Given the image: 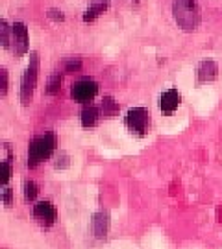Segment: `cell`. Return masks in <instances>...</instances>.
Instances as JSON below:
<instances>
[{
  "label": "cell",
  "instance_id": "2e32d148",
  "mask_svg": "<svg viewBox=\"0 0 222 249\" xmlns=\"http://www.w3.org/2000/svg\"><path fill=\"white\" fill-rule=\"evenodd\" d=\"M0 34H2V45L6 46V48H9L11 46V28L8 26L6 20L0 22Z\"/></svg>",
  "mask_w": 222,
  "mask_h": 249
},
{
  "label": "cell",
  "instance_id": "8fae6325",
  "mask_svg": "<svg viewBox=\"0 0 222 249\" xmlns=\"http://www.w3.org/2000/svg\"><path fill=\"white\" fill-rule=\"evenodd\" d=\"M107 6H109V0H97V2H93L91 8L83 13V22H93L98 15H102L106 11Z\"/></svg>",
  "mask_w": 222,
  "mask_h": 249
},
{
  "label": "cell",
  "instance_id": "30bf717a",
  "mask_svg": "<svg viewBox=\"0 0 222 249\" xmlns=\"http://www.w3.org/2000/svg\"><path fill=\"white\" fill-rule=\"evenodd\" d=\"M217 74H219V67L211 59H205L196 67V76H198V81H202V83L213 81L217 78Z\"/></svg>",
  "mask_w": 222,
  "mask_h": 249
},
{
  "label": "cell",
  "instance_id": "4fadbf2b",
  "mask_svg": "<svg viewBox=\"0 0 222 249\" xmlns=\"http://www.w3.org/2000/svg\"><path fill=\"white\" fill-rule=\"evenodd\" d=\"M100 109H102V115L106 116V118H113V116H117V113H119V104L115 102L113 96H106V98L102 100Z\"/></svg>",
  "mask_w": 222,
  "mask_h": 249
},
{
  "label": "cell",
  "instance_id": "5bb4252c",
  "mask_svg": "<svg viewBox=\"0 0 222 249\" xmlns=\"http://www.w3.org/2000/svg\"><path fill=\"white\" fill-rule=\"evenodd\" d=\"M60 89H61V74L56 72V74L50 76V80H48V83H46V94L54 96V94L60 92Z\"/></svg>",
  "mask_w": 222,
  "mask_h": 249
},
{
  "label": "cell",
  "instance_id": "5b68a950",
  "mask_svg": "<svg viewBox=\"0 0 222 249\" xmlns=\"http://www.w3.org/2000/svg\"><path fill=\"white\" fill-rule=\"evenodd\" d=\"M98 92V83L91 78H81V80H76L71 85V96L76 102H81V104H87L91 100L97 96Z\"/></svg>",
  "mask_w": 222,
  "mask_h": 249
},
{
  "label": "cell",
  "instance_id": "e0dca14e",
  "mask_svg": "<svg viewBox=\"0 0 222 249\" xmlns=\"http://www.w3.org/2000/svg\"><path fill=\"white\" fill-rule=\"evenodd\" d=\"M80 69H81V61L78 57L69 59V61L65 63V74H74V72H78Z\"/></svg>",
  "mask_w": 222,
  "mask_h": 249
},
{
  "label": "cell",
  "instance_id": "d6986e66",
  "mask_svg": "<svg viewBox=\"0 0 222 249\" xmlns=\"http://www.w3.org/2000/svg\"><path fill=\"white\" fill-rule=\"evenodd\" d=\"M2 201H4L6 207H11V205H13V192H11L9 187H4V190H2Z\"/></svg>",
  "mask_w": 222,
  "mask_h": 249
},
{
  "label": "cell",
  "instance_id": "8992f818",
  "mask_svg": "<svg viewBox=\"0 0 222 249\" xmlns=\"http://www.w3.org/2000/svg\"><path fill=\"white\" fill-rule=\"evenodd\" d=\"M28 28L26 24H22V22H15L13 26H11V50L13 53L20 57V55H24L28 52Z\"/></svg>",
  "mask_w": 222,
  "mask_h": 249
},
{
  "label": "cell",
  "instance_id": "603a6c76",
  "mask_svg": "<svg viewBox=\"0 0 222 249\" xmlns=\"http://www.w3.org/2000/svg\"><path fill=\"white\" fill-rule=\"evenodd\" d=\"M135 2H139V0H135Z\"/></svg>",
  "mask_w": 222,
  "mask_h": 249
},
{
  "label": "cell",
  "instance_id": "ac0fdd59",
  "mask_svg": "<svg viewBox=\"0 0 222 249\" xmlns=\"http://www.w3.org/2000/svg\"><path fill=\"white\" fill-rule=\"evenodd\" d=\"M69 164H71V159H69V155L67 153H60V157L56 160V168H69Z\"/></svg>",
  "mask_w": 222,
  "mask_h": 249
},
{
  "label": "cell",
  "instance_id": "44dd1931",
  "mask_svg": "<svg viewBox=\"0 0 222 249\" xmlns=\"http://www.w3.org/2000/svg\"><path fill=\"white\" fill-rule=\"evenodd\" d=\"M0 76H2V92H0V94L6 96V94H8V71L2 69V71H0Z\"/></svg>",
  "mask_w": 222,
  "mask_h": 249
},
{
  "label": "cell",
  "instance_id": "3957f363",
  "mask_svg": "<svg viewBox=\"0 0 222 249\" xmlns=\"http://www.w3.org/2000/svg\"><path fill=\"white\" fill-rule=\"evenodd\" d=\"M37 71H39V57L36 52L30 53V63L20 80V102L28 106L34 98V90L37 85Z\"/></svg>",
  "mask_w": 222,
  "mask_h": 249
},
{
  "label": "cell",
  "instance_id": "ffe728a7",
  "mask_svg": "<svg viewBox=\"0 0 222 249\" xmlns=\"http://www.w3.org/2000/svg\"><path fill=\"white\" fill-rule=\"evenodd\" d=\"M11 178V162L9 160H4V174H2V185L8 187V181Z\"/></svg>",
  "mask_w": 222,
  "mask_h": 249
},
{
  "label": "cell",
  "instance_id": "9a60e30c",
  "mask_svg": "<svg viewBox=\"0 0 222 249\" xmlns=\"http://www.w3.org/2000/svg\"><path fill=\"white\" fill-rule=\"evenodd\" d=\"M37 194H39V187L34 181H26L24 183V197H26V201H34Z\"/></svg>",
  "mask_w": 222,
  "mask_h": 249
},
{
  "label": "cell",
  "instance_id": "7402d4cb",
  "mask_svg": "<svg viewBox=\"0 0 222 249\" xmlns=\"http://www.w3.org/2000/svg\"><path fill=\"white\" fill-rule=\"evenodd\" d=\"M48 18H52V20H63V18H65V15H63L61 11L50 9V11H48Z\"/></svg>",
  "mask_w": 222,
  "mask_h": 249
},
{
  "label": "cell",
  "instance_id": "7a4b0ae2",
  "mask_svg": "<svg viewBox=\"0 0 222 249\" xmlns=\"http://www.w3.org/2000/svg\"><path fill=\"white\" fill-rule=\"evenodd\" d=\"M56 135L52 133H44V135H37L36 139L30 142L28 146V166H37L39 162L46 160L56 150Z\"/></svg>",
  "mask_w": 222,
  "mask_h": 249
},
{
  "label": "cell",
  "instance_id": "9c48e42d",
  "mask_svg": "<svg viewBox=\"0 0 222 249\" xmlns=\"http://www.w3.org/2000/svg\"><path fill=\"white\" fill-rule=\"evenodd\" d=\"M180 102H182V96H180V92H178L176 89L165 90L160 98L161 111H163L165 115H172V113L178 109V106H180Z\"/></svg>",
  "mask_w": 222,
  "mask_h": 249
},
{
  "label": "cell",
  "instance_id": "52a82bcc",
  "mask_svg": "<svg viewBox=\"0 0 222 249\" xmlns=\"http://www.w3.org/2000/svg\"><path fill=\"white\" fill-rule=\"evenodd\" d=\"M34 220L41 227H52L54 223H56V220H58L56 207L50 201H37L34 205Z\"/></svg>",
  "mask_w": 222,
  "mask_h": 249
},
{
  "label": "cell",
  "instance_id": "6da1fadb",
  "mask_svg": "<svg viewBox=\"0 0 222 249\" xmlns=\"http://www.w3.org/2000/svg\"><path fill=\"white\" fill-rule=\"evenodd\" d=\"M172 15L176 24L185 32H193L200 24V8L196 0H174L172 2Z\"/></svg>",
  "mask_w": 222,
  "mask_h": 249
},
{
  "label": "cell",
  "instance_id": "277c9868",
  "mask_svg": "<svg viewBox=\"0 0 222 249\" xmlns=\"http://www.w3.org/2000/svg\"><path fill=\"white\" fill-rule=\"evenodd\" d=\"M126 125L132 129L133 133L142 137L148 131V125H150V113L144 107H133L126 115Z\"/></svg>",
  "mask_w": 222,
  "mask_h": 249
},
{
  "label": "cell",
  "instance_id": "ba28073f",
  "mask_svg": "<svg viewBox=\"0 0 222 249\" xmlns=\"http://www.w3.org/2000/svg\"><path fill=\"white\" fill-rule=\"evenodd\" d=\"M91 229L97 238H106L107 231H109V214L106 211H98L93 214V222H91Z\"/></svg>",
  "mask_w": 222,
  "mask_h": 249
},
{
  "label": "cell",
  "instance_id": "7c38bea8",
  "mask_svg": "<svg viewBox=\"0 0 222 249\" xmlns=\"http://www.w3.org/2000/svg\"><path fill=\"white\" fill-rule=\"evenodd\" d=\"M81 125L83 127H93V125H97L98 118H100V109L97 106H91L89 104L83 111H81Z\"/></svg>",
  "mask_w": 222,
  "mask_h": 249
}]
</instances>
